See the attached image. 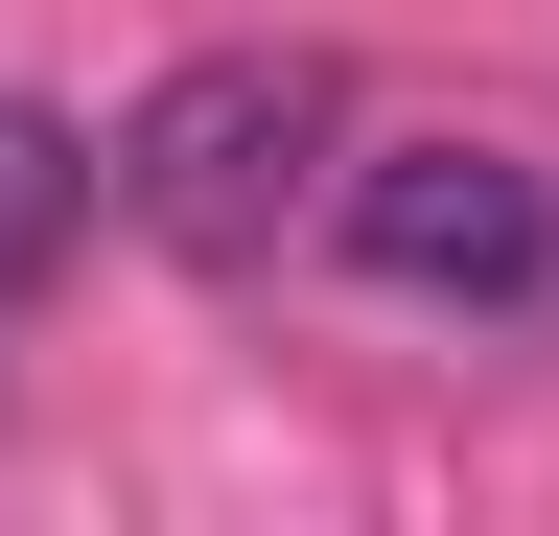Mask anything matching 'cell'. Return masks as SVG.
<instances>
[{"instance_id":"1","label":"cell","mask_w":559,"mask_h":536,"mask_svg":"<svg viewBox=\"0 0 559 536\" xmlns=\"http://www.w3.org/2000/svg\"><path fill=\"white\" fill-rule=\"evenodd\" d=\"M326 164H349V71L326 47H187V71L117 117V211L164 234L187 281H257V257L326 211Z\"/></svg>"},{"instance_id":"2","label":"cell","mask_w":559,"mask_h":536,"mask_svg":"<svg viewBox=\"0 0 559 536\" xmlns=\"http://www.w3.org/2000/svg\"><path fill=\"white\" fill-rule=\"evenodd\" d=\"M326 234L373 257L396 303H559V164L536 141H373V164H326Z\"/></svg>"},{"instance_id":"3","label":"cell","mask_w":559,"mask_h":536,"mask_svg":"<svg viewBox=\"0 0 559 536\" xmlns=\"http://www.w3.org/2000/svg\"><path fill=\"white\" fill-rule=\"evenodd\" d=\"M94 211H117V164H94V141H70V117H47V94H0V303H24V281H47V257H70V234H94Z\"/></svg>"}]
</instances>
